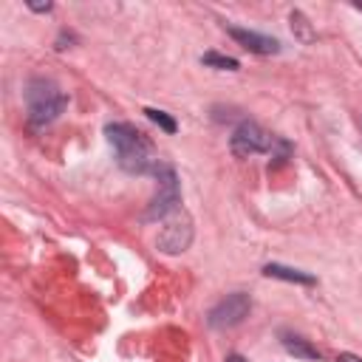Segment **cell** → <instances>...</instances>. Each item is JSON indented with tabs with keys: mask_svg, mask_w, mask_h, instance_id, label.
<instances>
[{
	"mask_svg": "<svg viewBox=\"0 0 362 362\" xmlns=\"http://www.w3.org/2000/svg\"><path fill=\"white\" fill-rule=\"evenodd\" d=\"M201 62H204V65H209V68H218V71H238V59L223 57V54H215V51L204 54V57H201Z\"/></svg>",
	"mask_w": 362,
	"mask_h": 362,
	"instance_id": "30bf717a",
	"label": "cell"
},
{
	"mask_svg": "<svg viewBox=\"0 0 362 362\" xmlns=\"http://www.w3.org/2000/svg\"><path fill=\"white\" fill-rule=\"evenodd\" d=\"M31 11H51V3H28Z\"/></svg>",
	"mask_w": 362,
	"mask_h": 362,
	"instance_id": "7c38bea8",
	"label": "cell"
},
{
	"mask_svg": "<svg viewBox=\"0 0 362 362\" xmlns=\"http://www.w3.org/2000/svg\"><path fill=\"white\" fill-rule=\"evenodd\" d=\"M226 362H246V359H243V356H238V354H229V356H226Z\"/></svg>",
	"mask_w": 362,
	"mask_h": 362,
	"instance_id": "5bb4252c",
	"label": "cell"
},
{
	"mask_svg": "<svg viewBox=\"0 0 362 362\" xmlns=\"http://www.w3.org/2000/svg\"><path fill=\"white\" fill-rule=\"evenodd\" d=\"M263 274H266V277H277V280H288V283H303V286H311V283H314L311 274H305V272H300V269L280 266V263H269V266L263 269Z\"/></svg>",
	"mask_w": 362,
	"mask_h": 362,
	"instance_id": "ba28073f",
	"label": "cell"
},
{
	"mask_svg": "<svg viewBox=\"0 0 362 362\" xmlns=\"http://www.w3.org/2000/svg\"><path fill=\"white\" fill-rule=\"evenodd\" d=\"M156 175H158V189L144 212L147 221H158V218H167L175 206H178V181H175V173L170 167H156Z\"/></svg>",
	"mask_w": 362,
	"mask_h": 362,
	"instance_id": "277c9868",
	"label": "cell"
},
{
	"mask_svg": "<svg viewBox=\"0 0 362 362\" xmlns=\"http://www.w3.org/2000/svg\"><path fill=\"white\" fill-rule=\"evenodd\" d=\"M226 31H229V37L235 42H240L252 54H277L280 51V42L274 37H266V34H257V31H246V28H226Z\"/></svg>",
	"mask_w": 362,
	"mask_h": 362,
	"instance_id": "52a82bcc",
	"label": "cell"
},
{
	"mask_svg": "<svg viewBox=\"0 0 362 362\" xmlns=\"http://www.w3.org/2000/svg\"><path fill=\"white\" fill-rule=\"evenodd\" d=\"M189 243H192V221H189L187 215H181V212L164 218V223H161V229H158V238H156L158 252H164V255H178V252H184V249H189Z\"/></svg>",
	"mask_w": 362,
	"mask_h": 362,
	"instance_id": "3957f363",
	"label": "cell"
},
{
	"mask_svg": "<svg viewBox=\"0 0 362 362\" xmlns=\"http://www.w3.org/2000/svg\"><path fill=\"white\" fill-rule=\"evenodd\" d=\"M272 141H274V139H272L260 124H255V122H240V124L235 127L232 139H229V147H232L235 156L249 158V156H255V153L272 150Z\"/></svg>",
	"mask_w": 362,
	"mask_h": 362,
	"instance_id": "5b68a950",
	"label": "cell"
},
{
	"mask_svg": "<svg viewBox=\"0 0 362 362\" xmlns=\"http://www.w3.org/2000/svg\"><path fill=\"white\" fill-rule=\"evenodd\" d=\"M337 362H362V359H359L356 354H339V356H337Z\"/></svg>",
	"mask_w": 362,
	"mask_h": 362,
	"instance_id": "4fadbf2b",
	"label": "cell"
},
{
	"mask_svg": "<svg viewBox=\"0 0 362 362\" xmlns=\"http://www.w3.org/2000/svg\"><path fill=\"white\" fill-rule=\"evenodd\" d=\"M144 113H147V119L150 122H156L164 133H175V119L173 116H167L164 110H156V107H144Z\"/></svg>",
	"mask_w": 362,
	"mask_h": 362,
	"instance_id": "8fae6325",
	"label": "cell"
},
{
	"mask_svg": "<svg viewBox=\"0 0 362 362\" xmlns=\"http://www.w3.org/2000/svg\"><path fill=\"white\" fill-rule=\"evenodd\" d=\"M110 144L116 147V158L119 164L127 170V173H147V170H156V153H153V144L144 133H139L136 127L124 124V122H116V124H107L105 127Z\"/></svg>",
	"mask_w": 362,
	"mask_h": 362,
	"instance_id": "6da1fadb",
	"label": "cell"
},
{
	"mask_svg": "<svg viewBox=\"0 0 362 362\" xmlns=\"http://www.w3.org/2000/svg\"><path fill=\"white\" fill-rule=\"evenodd\" d=\"M249 308H252L249 294L235 291V294H226V297L209 311L206 322H209L212 328H232V325H238V322H243V320L249 317Z\"/></svg>",
	"mask_w": 362,
	"mask_h": 362,
	"instance_id": "8992f818",
	"label": "cell"
},
{
	"mask_svg": "<svg viewBox=\"0 0 362 362\" xmlns=\"http://www.w3.org/2000/svg\"><path fill=\"white\" fill-rule=\"evenodd\" d=\"M283 345H286L288 354H294V356H300V359H320V351H317L314 345H308V339H303V337L286 334V337H283Z\"/></svg>",
	"mask_w": 362,
	"mask_h": 362,
	"instance_id": "9c48e42d",
	"label": "cell"
},
{
	"mask_svg": "<svg viewBox=\"0 0 362 362\" xmlns=\"http://www.w3.org/2000/svg\"><path fill=\"white\" fill-rule=\"evenodd\" d=\"M25 99H28V122L34 127L54 122L62 113L65 102H68L65 93H59L57 85L54 82H45V79H34L28 85V90H25Z\"/></svg>",
	"mask_w": 362,
	"mask_h": 362,
	"instance_id": "7a4b0ae2",
	"label": "cell"
}]
</instances>
